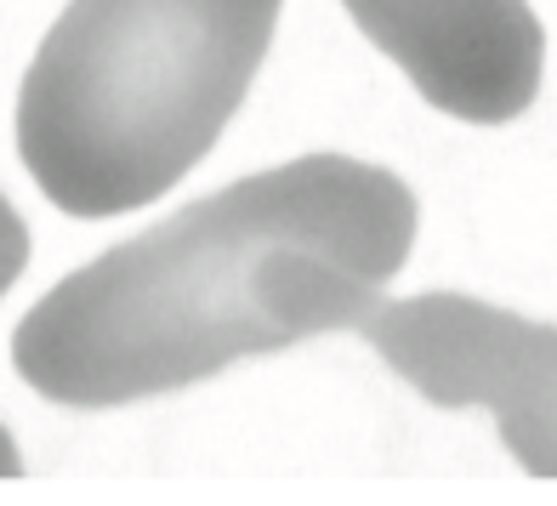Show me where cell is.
<instances>
[{"label": "cell", "mask_w": 557, "mask_h": 506, "mask_svg": "<svg viewBox=\"0 0 557 506\" xmlns=\"http://www.w3.org/2000/svg\"><path fill=\"white\" fill-rule=\"evenodd\" d=\"M29 268V227L12 211V199L0 194V296L17 285V273Z\"/></svg>", "instance_id": "obj_5"}, {"label": "cell", "mask_w": 557, "mask_h": 506, "mask_svg": "<svg viewBox=\"0 0 557 506\" xmlns=\"http://www.w3.org/2000/svg\"><path fill=\"white\" fill-rule=\"evenodd\" d=\"M342 7L426 103L467 125H506L541 97L546 35L529 0H342Z\"/></svg>", "instance_id": "obj_4"}, {"label": "cell", "mask_w": 557, "mask_h": 506, "mask_svg": "<svg viewBox=\"0 0 557 506\" xmlns=\"http://www.w3.org/2000/svg\"><path fill=\"white\" fill-rule=\"evenodd\" d=\"M416 194L387 165L301 155L194 199L52 285L12 331L40 398L114 410L352 331L410 262Z\"/></svg>", "instance_id": "obj_1"}, {"label": "cell", "mask_w": 557, "mask_h": 506, "mask_svg": "<svg viewBox=\"0 0 557 506\" xmlns=\"http://www.w3.org/2000/svg\"><path fill=\"white\" fill-rule=\"evenodd\" d=\"M359 324L393 375H404L421 398L444 410H490L518 467L552 478V324H529L449 291L370 308Z\"/></svg>", "instance_id": "obj_3"}, {"label": "cell", "mask_w": 557, "mask_h": 506, "mask_svg": "<svg viewBox=\"0 0 557 506\" xmlns=\"http://www.w3.org/2000/svg\"><path fill=\"white\" fill-rule=\"evenodd\" d=\"M285 0H69L17 91V155L69 217L154 206L211 155Z\"/></svg>", "instance_id": "obj_2"}, {"label": "cell", "mask_w": 557, "mask_h": 506, "mask_svg": "<svg viewBox=\"0 0 557 506\" xmlns=\"http://www.w3.org/2000/svg\"><path fill=\"white\" fill-rule=\"evenodd\" d=\"M23 472V455H17V444H12V433L0 427V478H17Z\"/></svg>", "instance_id": "obj_6"}]
</instances>
